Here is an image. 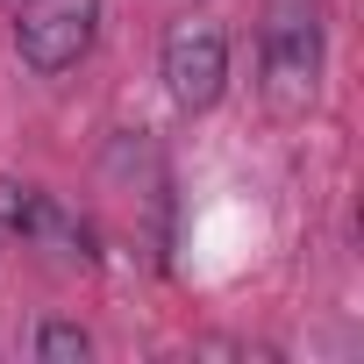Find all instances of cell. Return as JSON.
<instances>
[{
	"instance_id": "obj_6",
	"label": "cell",
	"mask_w": 364,
	"mask_h": 364,
	"mask_svg": "<svg viewBox=\"0 0 364 364\" xmlns=\"http://www.w3.org/2000/svg\"><path fill=\"white\" fill-rule=\"evenodd\" d=\"M8 8H22V0H8Z\"/></svg>"
},
{
	"instance_id": "obj_1",
	"label": "cell",
	"mask_w": 364,
	"mask_h": 364,
	"mask_svg": "<svg viewBox=\"0 0 364 364\" xmlns=\"http://www.w3.org/2000/svg\"><path fill=\"white\" fill-rule=\"evenodd\" d=\"M264 86L279 107H307L314 100V79H321V15L314 0H279L264 15Z\"/></svg>"
},
{
	"instance_id": "obj_5",
	"label": "cell",
	"mask_w": 364,
	"mask_h": 364,
	"mask_svg": "<svg viewBox=\"0 0 364 364\" xmlns=\"http://www.w3.org/2000/svg\"><path fill=\"white\" fill-rule=\"evenodd\" d=\"M36 208H43V193H36V186H22V178H0V229H15V236H29Z\"/></svg>"
},
{
	"instance_id": "obj_4",
	"label": "cell",
	"mask_w": 364,
	"mask_h": 364,
	"mask_svg": "<svg viewBox=\"0 0 364 364\" xmlns=\"http://www.w3.org/2000/svg\"><path fill=\"white\" fill-rule=\"evenodd\" d=\"M36 357H43V364H86V357H93V336H86L79 321H43V328H36Z\"/></svg>"
},
{
	"instance_id": "obj_2",
	"label": "cell",
	"mask_w": 364,
	"mask_h": 364,
	"mask_svg": "<svg viewBox=\"0 0 364 364\" xmlns=\"http://www.w3.org/2000/svg\"><path fill=\"white\" fill-rule=\"evenodd\" d=\"M157 72H164V93L186 114L215 107L222 86H229V36H222V22H208V15L171 22L164 29V50H157Z\"/></svg>"
},
{
	"instance_id": "obj_3",
	"label": "cell",
	"mask_w": 364,
	"mask_h": 364,
	"mask_svg": "<svg viewBox=\"0 0 364 364\" xmlns=\"http://www.w3.org/2000/svg\"><path fill=\"white\" fill-rule=\"evenodd\" d=\"M93 29H100V0H22L15 50H22L29 72L58 79V72H72L93 50Z\"/></svg>"
}]
</instances>
